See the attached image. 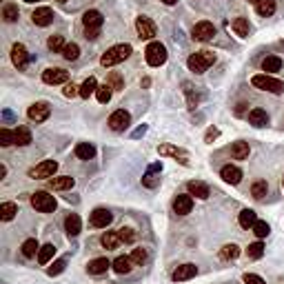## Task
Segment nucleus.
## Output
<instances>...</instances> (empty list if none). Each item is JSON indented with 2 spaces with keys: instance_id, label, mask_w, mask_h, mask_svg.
<instances>
[{
  "instance_id": "obj_1",
  "label": "nucleus",
  "mask_w": 284,
  "mask_h": 284,
  "mask_svg": "<svg viewBox=\"0 0 284 284\" xmlns=\"http://www.w3.org/2000/svg\"><path fill=\"white\" fill-rule=\"evenodd\" d=\"M131 56V44H113L111 49H107V53H102L100 65L102 67H113V65L125 63Z\"/></svg>"
},
{
  "instance_id": "obj_2",
  "label": "nucleus",
  "mask_w": 284,
  "mask_h": 284,
  "mask_svg": "<svg viewBox=\"0 0 284 284\" xmlns=\"http://www.w3.org/2000/svg\"><path fill=\"white\" fill-rule=\"evenodd\" d=\"M251 85L255 89H262V91H269V93H284V82L269 76V73H258V76H253L251 78Z\"/></svg>"
},
{
  "instance_id": "obj_3",
  "label": "nucleus",
  "mask_w": 284,
  "mask_h": 284,
  "mask_svg": "<svg viewBox=\"0 0 284 284\" xmlns=\"http://www.w3.org/2000/svg\"><path fill=\"white\" fill-rule=\"evenodd\" d=\"M102 14L96 9H89L85 11V16H82V24H85V36L91 40L98 38V34H100V27H102Z\"/></svg>"
},
{
  "instance_id": "obj_4",
  "label": "nucleus",
  "mask_w": 284,
  "mask_h": 284,
  "mask_svg": "<svg viewBox=\"0 0 284 284\" xmlns=\"http://www.w3.org/2000/svg\"><path fill=\"white\" fill-rule=\"evenodd\" d=\"M213 63H216V53H211V51H197L193 56H189V60H187L189 69L193 73H204Z\"/></svg>"
},
{
  "instance_id": "obj_5",
  "label": "nucleus",
  "mask_w": 284,
  "mask_h": 284,
  "mask_svg": "<svg viewBox=\"0 0 284 284\" xmlns=\"http://www.w3.org/2000/svg\"><path fill=\"white\" fill-rule=\"evenodd\" d=\"M145 58L149 67H160L167 63V47L162 43H149L145 49Z\"/></svg>"
},
{
  "instance_id": "obj_6",
  "label": "nucleus",
  "mask_w": 284,
  "mask_h": 284,
  "mask_svg": "<svg viewBox=\"0 0 284 284\" xmlns=\"http://www.w3.org/2000/svg\"><path fill=\"white\" fill-rule=\"evenodd\" d=\"M31 207L40 213H51L56 211V197L49 196L47 191H36L31 196Z\"/></svg>"
},
{
  "instance_id": "obj_7",
  "label": "nucleus",
  "mask_w": 284,
  "mask_h": 284,
  "mask_svg": "<svg viewBox=\"0 0 284 284\" xmlns=\"http://www.w3.org/2000/svg\"><path fill=\"white\" fill-rule=\"evenodd\" d=\"M58 171V162L56 160H44V162L36 164L34 169H29V178L34 180H44V178H53V174Z\"/></svg>"
},
{
  "instance_id": "obj_8",
  "label": "nucleus",
  "mask_w": 284,
  "mask_h": 284,
  "mask_svg": "<svg viewBox=\"0 0 284 284\" xmlns=\"http://www.w3.org/2000/svg\"><path fill=\"white\" fill-rule=\"evenodd\" d=\"M27 116H29L31 122H44L51 116V107H49V102H34L27 111Z\"/></svg>"
},
{
  "instance_id": "obj_9",
  "label": "nucleus",
  "mask_w": 284,
  "mask_h": 284,
  "mask_svg": "<svg viewBox=\"0 0 284 284\" xmlns=\"http://www.w3.org/2000/svg\"><path fill=\"white\" fill-rule=\"evenodd\" d=\"M111 220H113V216H111V211H109V209L98 207V209H93V211H91V218H89V224H91V226H96V229H107V226L111 224Z\"/></svg>"
},
{
  "instance_id": "obj_10",
  "label": "nucleus",
  "mask_w": 284,
  "mask_h": 284,
  "mask_svg": "<svg viewBox=\"0 0 284 284\" xmlns=\"http://www.w3.org/2000/svg\"><path fill=\"white\" fill-rule=\"evenodd\" d=\"M69 80V71L60 67H51V69H44L43 71V82L44 85H63V82Z\"/></svg>"
},
{
  "instance_id": "obj_11",
  "label": "nucleus",
  "mask_w": 284,
  "mask_h": 284,
  "mask_svg": "<svg viewBox=\"0 0 284 284\" xmlns=\"http://www.w3.org/2000/svg\"><path fill=\"white\" fill-rule=\"evenodd\" d=\"M213 36H216V27H213V22H209V20H200V22L193 27V38L200 40V43H207Z\"/></svg>"
},
{
  "instance_id": "obj_12",
  "label": "nucleus",
  "mask_w": 284,
  "mask_h": 284,
  "mask_svg": "<svg viewBox=\"0 0 284 284\" xmlns=\"http://www.w3.org/2000/svg\"><path fill=\"white\" fill-rule=\"evenodd\" d=\"M129 122H131V116H129V111H125V109H118L109 116L111 131H125L129 127Z\"/></svg>"
},
{
  "instance_id": "obj_13",
  "label": "nucleus",
  "mask_w": 284,
  "mask_h": 284,
  "mask_svg": "<svg viewBox=\"0 0 284 284\" xmlns=\"http://www.w3.org/2000/svg\"><path fill=\"white\" fill-rule=\"evenodd\" d=\"M158 153H160V155H169V158L178 160V162L184 164V167L189 164V153H187L184 149H180V147H174V145H160V147H158Z\"/></svg>"
},
{
  "instance_id": "obj_14",
  "label": "nucleus",
  "mask_w": 284,
  "mask_h": 284,
  "mask_svg": "<svg viewBox=\"0 0 284 284\" xmlns=\"http://www.w3.org/2000/svg\"><path fill=\"white\" fill-rule=\"evenodd\" d=\"M135 29H138V36L142 40H151L155 36V24L147 16H138L135 18Z\"/></svg>"
},
{
  "instance_id": "obj_15",
  "label": "nucleus",
  "mask_w": 284,
  "mask_h": 284,
  "mask_svg": "<svg viewBox=\"0 0 284 284\" xmlns=\"http://www.w3.org/2000/svg\"><path fill=\"white\" fill-rule=\"evenodd\" d=\"M11 63H14L18 69H24V67H27V63H29V53H27L24 44L16 43L14 47H11Z\"/></svg>"
},
{
  "instance_id": "obj_16",
  "label": "nucleus",
  "mask_w": 284,
  "mask_h": 284,
  "mask_svg": "<svg viewBox=\"0 0 284 284\" xmlns=\"http://www.w3.org/2000/svg\"><path fill=\"white\" fill-rule=\"evenodd\" d=\"M191 209H193V197H191V193L175 196V200H174V211L178 213V216H187V213H191Z\"/></svg>"
},
{
  "instance_id": "obj_17",
  "label": "nucleus",
  "mask_w": 284,
  "mask_h": 284,
  "mask_svg": "<svg viewBox=\"0 0 284 284\" xmlns=\"http://www.w3.org/2000/svg\"><path fill=\"white\" fill-rule=\"evenodd\" d=\"M196 273H197V266L196 264H180L178 269L171 273V278H174V282H184V280L196 278Z\"/></svg>"
},
{
  "instance_id": "obj_18",
  "label": "nucleus",
  "mask_w": 284,
  "mask_h": 284,
  "mask_svg": "<svg viewBox=\"0 0 284 284\" xmlns=\"http://www.w3.org/2000/svg\"><path fill=\"white\" fill-rule=\"evenodd\" d=\"M31 20H34V24H38V27H47L53 20V11L49 9V7H38V9L31 14Z\"/></svg>"
},
{
  "instance_id": "obj_19",
  "label": "nucleus",
  "mask_w": 284,
  "mask_h": 284,
  "mask_svg": "<svg viewBox=\"0 0 284 284\" xmlns=\"http://www.w3.org/2000/svg\"><path fill=\"white\" fill-rule=\"evenodd\" d=\"M220 178L229 184H238L242 180V171L238 167H233V164H226V167L220 169Z\"/></svg>"
},
{
  "instance_id": "obj_20",
  "label": "nucleus",
  "mask_w": 284,
  "mask_h": 284,
  "mask_svg": "<svg viewBox=\"0 0 284 284\" xmlns=\"http://www.w3.org/2000/svg\"><path fill=\"white\" fill-rule=\"evenodd\" d=\"M47 184H49V189H53V191H67V189H73L76 180L69 178V175H60V178H49Z\"/></svg>"
},
{
  "instance_id": "obj_21",
  "label": "nucleus",
  "mask_w": 284,
  "mask_h": 284,
  "mask_svg": "<svg viewBox=\"0 0 284 284\" xmlns=\"http://www.w3.org/2000/svg\"><path fill=\"white\" fill-rule=\"evenodd\" d=\"M65 231L71 238L82 231V222H80V216H78V213H69V216L65 218Z\"/></svg>"
},
{
  "instance_id": "obj_22",
  "label": "nucleus",
  "mask_w": 284,
  "mask_h": 284,
  "mask_svg": "<svg viewBox=\"0 0 284 284\" xmlns=\"http://www.w3.org/2000/svg\"><path fill=\"white\" fill-rule=\"evenodd\" d=\"M187 189H189V193H191V196L200 197V200H207V197L211 196L209 187H207V184H204V182H200V180H191V182L187 184Z\"/></svg>"
},
{
  "instance_id": "obj_23",
  "label": "nucleus",
  "mask_w": 284,
  "mask_h": 284,
  "mask_svg": "<svg viewBox=\"0 0 284 284\" xmlns=\"http://www.w3.org/2000/svg\"><path fill=\"white\" fill-rule=\"evenodd\" d=\"M100 244L105 246L107 251H113V249H118V246L122 244V240H120V233H118V231H107L105 236L100 238Z\"/></svg>"
},
{
  "instance_id": "obj_24",
  "label": "nucleus",
  "mask_w": 284,
  "mask_h": 284,
  "mask_svg": "<svg viewBox=\"0 0 284 284\" xmlns=\"http://www.w3.org/2000/svg\"><path fill=\"white\" fill-rule=\"evenodd\" d=\"M109 266H113V264H111L107 258H96V260H91L87 264V271L91 275H102V273H107V269H109Z\"/></svg>"
},
{
  "instance_id": "obj_25",
  "label": "nucleus",
  "mask_w": 284,
  "mask_h": 284,
  "mask_svg": "<svg viewBox=\"0 0 284 284\" xmlns=\"http://www.w3.org/2000/svg\"><path fill=\"white\" fill-rule=\"evenodd\" d=\"M246 118H249V125H253V127H266L269 125V116H266L264 109H251Z\"/></svg>"
},
{
  "instance_id": "obj_26",
  "label": "nucleus",
  "mask_w": 284,
  "mask_h": 284,
  "mask_svg": "<svg viewBox=\"0 0 284 284\" xmlns=\"http://www.w3.org/2000/svg\"><path fill=\"white\" fill-rule=\"evenodd\" d=\"M131 266H133V262H131L129 255H120V258H116V260H113V271H116V273H120V275L129 273Z\"/></svg>"
},
{
  "instance_id": "obj_27",
  "label": "nucleus",
  "mask_w": 284,
  "mask_h": 284,
  "mask_svg": "<svg viewBox=\"0 0 284 284\" xmlns=\"http://www.w3.org/2000/svg\"><path fill=\"white\" fill-rule=\"evenodd\" d=\"M282 69V60L278 58V56H266L264 60H262V71L264 73H275Z\"/></svg>"
},
{
  "instance_id": "obj_28",
  "label": "nucleus",
  "mask_w": 284,
  "mask_h": 284,
  "mask_svg": "<svg viewBox=\"0 0 284 284\" xmlns=\"http://www.w3.org/2000/svg\"><path fill=\"white\" fill-rule=\"evenodd\" d=\"M93 155H96V147L93 145H89V142H80V145H76V158L91 160Z\"/></svg>"
},
{
  "instance_id": "obj_29",
  "label": "nucleus",
  "mask_w": 284,
  "mask_h": 284,
  "mask_svg": "<svg viewBox=\"0 0 284 284\" xmlns=\"http://www.w3.org/2000/svg\"><path fill=\"white\" fill-rule=\"evenodd\" d=\"M255 9H258L260 16L269 18V16L275 14V0H258V2H255Z\"/></svg>"
},
{
  "instance_id": "obj_30",
  "label": "nucleus",
  "mask_w": 284,
  "mask_h": 284,
  "mask_svg": "<svg viewBox=\"0 0 284 284\" xmlns=\"http://www.w3.org/2000/svg\"><path fill=\"white\" fill-rule=\"evenodd\" d=\"M96 91H98V82H96V78H93V76H89L87 80L80 85V98L87 100V98L91 96V93H96Z\"/></svg>"
},
{
  "instance_id": "obj_31",
  "label": "nucleus",
  "mask_w": 284,
  "mask_h": 284,
  "mask_svg": "<svg viewBox=\"0 0 284 284\" xmlns=\"http://www.w3.org/2000/svg\"><path fill=\"white\" fill-rule=\"evenodd\" d=\"M16 213H18V204L16 202H2L0 204V218H2L5 222L14 220Z\"/></svg>"
},
{
  "instance_id": "obj_32",
  "label": "nucleus",
  "mask_w": 284,
  "mask_h": 284,
  "mask_svg": "<svg viewBox=\"0 0 284 284\" xmlns=\"http://www.w3.org/2000/svg\"><path fill=\"white\" fill-rule=\"evenodd\" d=\"M231 27H233V31H236V36H240V38H246L249 31H251V24H249L246 18H236Z\"/></svg>"
},
{
  "instance_id": "obj_33",
  "label": "nucleus",
  "mask_w": 284,
  "mask_h": 284,
  "mask_svg": "<svg viewBox=\"0 0 284 284\" xmlns=\"http://www.w3.org/2000/svg\"><path fill=\"white\" fill-rule=\"evenodd\" d=\"M14 135H16V145L18 147L31 145V131L27 129V127H18V129L14 131Z\"/></svg>"
},
{
  "instance_id": "obj_34",
  "label": "nucleus",
  "mask_w": 284,
  "mask_h": 284,
  "mask_svg": "<svg viewBox=\"0 0 284 284\" xmlns=\"http://www.w3.org/2000/svg\"><path fill=\"white\" fill-rule=\"evenodd\" d=\"M238 222H240L242 229H253V224L258 222V218H255V211H251V209H244V211L240 213V218H238Z\"/></svg>"
},
{
  "instance_id": "obj_35",
  "label": "nucleus",
  "mask_w": 284,
  "mask_h": 284,
  "mask_svg": "<svg viewBox=\"0 0 284 284\" xmlns=\"http://www.w3.org/2000/svg\"><path fill=\"white\" fill-rule=\"evenodd\" d=\"M249 142H236V145L231 147V155L236 160H246L249 158Z\"/></svg>"
},
{
  "instance_id": "obj_36",
  "label": "nucleus",
  "mask_w": 284,
  "mask_h": 284,
  "mask_svg": "<svg viewBox=\"0 0 284 284\" xmlns=\"http://www.w3.org/2000/svg\"><path fill=\"white\" fill-rule=\"evenodd\" d=\"M53 255H56V246H53V244L40 246V251H38V262H40V264H49Z\"/></svg>"
},
{
  "instance_id": "obj_37",
  "label": "nucleus",
  "mask_w": 284,
  "mask_h": 284,
  "mask_svg": "<svg viewBox=\"0 0 284 284\" xmlns=\"http://www.w3.org/2000/svg\"><path fill=\"white\" fill-rule=\"evenodd\" d=\"M238 255H240V246L233 244V242H231V244H224L220 249V258H222V260H236Z\"/></svg>"
},
{
  "instance_id": "obj_38",
  "label": "nucleus",
  "mask_w": 284,
  "mask_h": 284,
  "mask_svg": "<svg viewBox=\"0 0 284 284\" xmlns=\"http://www.w3.org/2000/svg\"><path fill=\"white\" fill-rule=\"evenodd\" d=\"M266 193H269V184H266V180H258V182H253V187H251V196H253L255 200H262Z\"/></svg>"
},
{
  "instance_id": "obj_39",
  "label": "nucleus",
  "mask_w": 284,
  "mask_h": 284,
  "mask_svg": "<svg viewBox=\"0 0 284 284\" xmlns=\"http://www.w3.org/2000/svg\"><path fill=\"white\" fill-rule=\"evenodd\" d=\"M160 169H162V167H160V164H153V167H151V169H149V174H147V175H145V178H142V184H145V187H149V189L158 187L160 178H158V175H155V174H153V171H160Z\"/></svg>"
},
{
  "instance_id": "obj_40",
  "label": "nucleus",
  "mask_w": 284,
  "mask_h": 284,
  "mask_svg": "<svg viewBox=\"0 0 284 284\" xmlns=\"http://www.w3.org/2000/svg\"><path fill=\"white\" fill-rule=\"evenodd\" d=\"M107 85H109L113 91H120V89H125V80H122V76L118 71H111L109 76H107Z\"/></svg>"
},
{
  "instance_id": "obj_41",
  "label": "nucleus",
  "mask_w": 284,
  "mask_h": 284,
  "mask_svg": "<svg viewBox=\"0 0 284 284\" xmlns=\"http://www.w3.org/2000/svg\"><path fill=\"white\" fill-rule=\"evenodd\" d=\"M262 255H264V244H262L260 240L246 246V258H251V260H258V258H262Z\"/></svg>"
},
{
  "instance_id": "obj_42",
  "label": "nucleus",
  "mask_w": 284,
  "mask_h": 284,
  "mask_svg": "<svg viewBox=\"0 0 284 284\" xmlns=\"http://www.w3.org/2000/svg\"><path fill=\"white\" fill-rule=\"evenodd\" d=\"M38 251H40V246H38V242H36L34 238H29V240L22 242V255H24V258H34Z\"/></svg>"
},
{
  "instance_id": "obj_43",
  "label": "nucleus",
  "mask_w": 284,
  "mask_h": 284,
  "mask_svg": "<svg viewBox=\"0 0 284 284\" xmlns=\"http://www.w3.org/2000/svg\"><path fill=\"white\" fill-rule=\"evenodd\" d=\"M129 258H131V262H133V264H138V266H142L147 260H149V255H147V249H133Z\"/></svg>"
},
{
  "instance_id": "obj_44",
  "label": "nucleus",
  "mask_w": 284,
  "mask_h": 284,
  "mask_svg": "<svg viewBox=\"0 0 284 284\" xmlns=\"http://www.w3.org/2000/svg\"><path fill=\"white\" fill-rule=\"evenodd\" d=\"M0 145H2V147H11V145H16V135H14V131H9L7 127H2V129H0Z\"/></svg>"
},
{
  "instance_id": "obj_45",
  "label": "nucleus",
  "mask_w": 284,
  "mask_h": 284,
  "mask_svg": "<svg viewBox=\"0 0 284 284\" xmlns=\"http://www.w3.org/2000/svg\"><path fill=\"white\" fill-rule=\"evenodd\" d=\"M111 91H113V89L109 87V85H102V87H98V91H96V98H98V102H100V105H107V102L111 100Z\"/></svg>"
},
{
  "instance_id": "obj_46",
  "label": "nucleus",
  "mask_w": 284,
  "mask_h": 284,
  "mask_svg": "<svg viewBox=\"0 0 284 284\" xmlns=\"http://www.w3.org/2000/svg\"><path fill=\"white\" fill-rule=\"evenodd\" d=\"M47 47L51 49L53 53H56V51H63V49L67 47V44H65V38H63V36H51V38L47 40Z\"/></svg>"
},
{
  "instance_id": "obj_47",
  "label": "nucleus",
  "mask_w": 284,
  "mask_h": 284,
  "mask_svg": "<svg viewBox=\"0 0 284 284\" xmlns=\"http://www.w3.org/2000/svg\"><path fill=\"white\" fill-rule=\"evenodd\" d=\"M63 56H65V60H76L78 56H80V47H78L76 43H69L67 47L63 49Z\"/></svg>"
},
{
  "instance_id": "obj_48",
  "label": "nucleus",
  "mask_w": 284,
  "mask_h": 284,
  "mask_svg": "<svg viewBox=\"0 0 284 284\" xmlns=\"http://www.w3.org/2000/svg\"><path fill=\"white\" fill-rule=\"evenodd\" d=\"M2 18H5V22H16V20H18V7L5 5V9H2Z\"/></svg>"
},
{
  "instance_id": "obj_49",
  "label": "nucleus",
  "mask_w": 284,
  "mask_h": 284,
  "mask_svg": "<svg viewBox=\"0 0 284 284\" xmlns=\"http://www.w3.org/2000/svg\"><path fill=\"white\" fill-rule=\"evenodd\" d=\"M269 231H271V229H269V224H266L264 220H258V222L253 224V233H255L258 238H260V240L269 236Z\"/></svg>"
},
{
  "instance_id": "obj_50",
  "label": "nucleus",
  "mask_w": 284,
  "mask_h": 284,
  "mask_svg": "<svg viewBox=\"0 0 284 284\" xmlns=\"http://www.w3.org/2000/svg\"><path fill=\"white\" fill-rule=\"evenodd\" d=\"M118 233H120V240L125 242V244H131V242L135 240V231L131 229V226H122Z\"/></svg>"
},
{
  "instance_id": "obj_51",
  "label": "nucleus",
  "mask_w": 284,
  "mask_h": 284,
  "mask_svg": "<svg viewBox=\"0 0 284 284\" xmlns=\"http://www.w3.org/2000/svg\"><path fill=\"white\" fill-rule=\"evenodd\" d=\"M184 93L189 96V107H191V109H196V105H197V100H200V98H197V93L193 96V87L189 85V82H184Z\"/></svg>"
},
{
  "instance_id": "obj_52",
  "label": "nucleus",
  "mask_w": 284,
  "mask_h": 284,
  "mask_svg": "<svg viewBox=\"0 0 284 284\" xmlns=\"http://www.w3.org/2000/svg\"><path fill=\"white\" fill-rule=\"evenodd\" d=\"M63 93H65V98L80 96V87H76L73 82H67V85H65V89H63Z\"/></svg>"
},
{
  "instance_id": "obj_53",
  "label": "nucleus",
  "mask_w": 284,
  "mask_h": 284,
  "mask_svg": "<svg viewBox=\"0 0 284 284\" xmlns=\"http://www.w3.org/2000/svg\"><path fill=\"white\" fill-rule=\"evenodd\" d=\"M65 266H67V262H65V260H56L47 271H49V275H58V273H63V271H65Z\"/></svg>"
},
{
  "instance_id": "obj_54",
  "label": "nucleus",
  "mask_w": 284,
  "mask_h": 284,
  "mask_svg": "<svg viewBox=\"0 0 284 284\" xmlns=\"http://www.w3.org/2000/svg\"><path fill=\"white\" fill-rule=\"evenodd\" d=\"M244 284H266V282L260 278V275H255V273H244Z\"/></svg>"
},
{
  "instance_id": "obj_55",
  "label": "nucleus",
  "mask_w": 284,
  "mask_h": 284,
  "mask_svg": "<svg viewBox=\"0 0 284 284\" xmlns=\"http://www.w3.org/2000/svg\"><path fill=\"white\" fill-rule=\"evenodd\" d=\"M218 135H220V131H218L216 127H211V129L207 131V135H204V142H213V140H216Z\"/></svg>"
},
{
  "instance_id": "obj_56",
  "label": "nucleus",
  "mask_w": 284,
  "mask_h": 284,
  "mask_svg": "<svg viewBox=\"0 0 284 284\" xmlns=\"http://www.w3.org/2000/svg\"><path fill=\"white\" fill-rule=\"evenodd\" d=\"M145 131H147V127H140V129H138V131H135V133H133V135H135V138H138V135H142V133H145Z\"/></svg>"
},
{
  "instance_id": "obj_57",
  "label": "nucleus",
  "mask_w": 284,
  "mask_h": 284,
  "mask_svg": "<svg viewBox=\"0 0 284 284\" xmlns=\"http://www.w3.org/2000/svg\"><path fill=\"white\" fill-rule=\"evenodd\" d=\"M5 175H7V167L2 164V167H0V178H5Z\"/></svg>"
},
{
  "instance_id": "obj_58",
  "label": "nucleus",
  "mask_w": 284,
  "mask_h": 284,
  "mask_svg": "<svg viewBox=\"0 0 284 284\" xmlns=\"http://www.w3.org/2000/svg\"><path fill=\"white\" fill-rule=\"evenodd\" d=\"M164 5H175V2H178V0H162Z\"/></svg>"
},
{
  "instance_id": "obj_59",
  "label": "nucleus",
  "mask_w": 284,
  "mask_h": 284,
  "mask_svg": "<svg viewBox=\"0 0 284 284\" xmlns=\"http://www.w3.org/2000/svg\"><path fill=\"white\" fill-rule=\"evenodd\" d=\"M24 2H38V0H24Z\"/></svg>"
},
{
  "instance_id": "obj_60",
  "label": "nucleus",
  "mask_w": 284,
  "mask_h": 284,
  "mask_svg": "<svg viewBox=\"0 0 284 284\" xmlns=\"http://www.w3.org/2000/svg\"><path fill=\"white\" fill-rule=\"evenodd\" d=\"M58 2H67V0H58Z\"/></svg>"
},
{
  "instance_id": "obj_61",
  "label": "nucleus",
  "mask_w": 284,
  "mask_h": 284,
  "mask_svg": "<svg viewBox=\"0 0 284 284\" xmlns=\"http://www.w3.org/2000/svg\"><path fill=\"white\" fill-rule=\"evenodd\" d=\"M249 2H258V0H249Z\"/></svg>"
},
{
  "instance_id": "obj_62",
  "label": "nucleus",
  "mask_w": 284,
  "mask_h": 284,
  "mask_svg": "<svg viewBox=\"0 0 284 284\" xmlns=\"http://www.w3.org/2000/svg\"><path fill=\"white\" fill-rule=\"evenodd\" d=\"M282 187H284V178H282Z\"/></svg>"
}]
</instances>
